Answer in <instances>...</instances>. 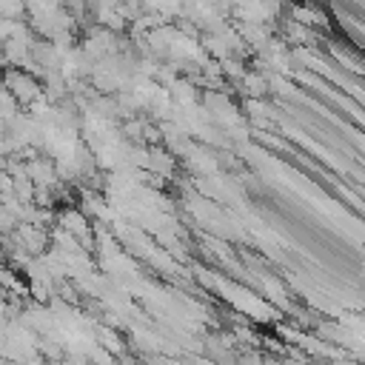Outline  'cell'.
<instances>
[{
	"mask_svg": "<svg viewBox=\"0 0 365 365\" xmlns=\"http://www.w3.org/2000/svg\"><path fill=\"white\" fill-rule=\"evenodd\" d=\"M26 11V0H0V17L3 20H17Z\"/></svg>",
	"mask_w": 365,
	"mask_h": 365,
	"instance_id": "6da1fadb",
	"label": "cell"
}]
</instances>
